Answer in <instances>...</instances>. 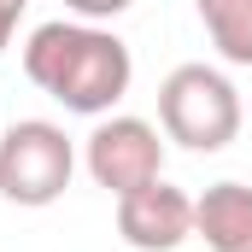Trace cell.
Wrapping results in <instances>:
<instances>
[{
  "label": "cell",
  "mask_w": 252,
  "mask_h": 252,
  "mask_svg": "<svg viewBox=\"0 0 252 252\" xmlns=\"http://www.w3.org/2000/svg\"><path fill=\"white\" fill-rule=\"evenodd\" d=\"M24 76L53 94L64 112L76 118H106L135 82L129 41L112 35L106 24H82V18H53L35 24L24 41Z\"/></svg>",
  "instance_id": "6da1fadb"
},
{
  "label": "cell",
  "mask_w": 252,
  "mask_h": 252,
  "mask_svg": "<svg viewBox=\"0 0 252 252\" xmlns=\"http://www.w3.org/2000/svg\"><path fill=\"white\" fill-rule=\"evenodd\" d=\"M241 88L211 64H176L158 82V129L188 153H223L241 135Z\"/></svg>",
  "instance_id": "7a4b0ae2"
},
{
  "label": "cell",
  "mask_w": 252,
  "mask_h": 252,
  "mask_svg": "<svg viewBox=\"0 0 252 252\" xmlns=\"http://www.w3.org/2000/svg\"><path fill=\"white\" fill-rule=\"evenodd\" d=\"M70 176H76V147L53 118H18L0 135V199L6 205L41 211L64 199Z\"/></svg>",
  "instance_id": "3957f363"
},
{
  "label": "cell",
  "mask_w": 252,
  "mask_h": 252,
  "mask_svg": "<svg viewBox=\"0 0 252 252\" xmlns=\"http://www.w3.org/2000/svg\"><path fill=\"white\" fill-rule=\"evenodd\" d=\"M82 164L112 199H124V193L164 176V129L147 124V118H129V112H106L88 129Z\"/></svg>",
  "instance_id": "277c9868"
},
{
  "label": "cell",
  "mask_w": 252,
  "mask_h": 252,
  "mask_svg": "<svg viewBox=\"0 0 252 252\" xmlns=\"http://www.w3.org/2000/svg\"><path fill=\"white\" fill-rule=\"evenodd\" d=\"M118 235L135 252H176L182 241H193V193H182L176 182H147L118 199Z\"/></svg>",
  "instance_id": "5b68a950"
},
{
  "label": "cell",
  "mask_w": 252,
  "mask_h": 252,
  "mask_svg": "<svg viewBox=\"0 0 252 252\" xmlns=\"http://www.w3.org/2000/svg\"><path fill=\"white\" fill-rule=\"evenodd\" d=\"M193 235L211 252H252V188L247 182H211L193 199Z\"/></svg>",
  "instance_id": "8992f818"
},
{
  "label": "cell",
  "mask_w": 252,
  "mask_h": 252,
  "mask_svg": "<svg viewBox=\"0 0 252 252\" xmlns=\"http://www.w3.org/2000/svg\"><path fill=\"white\" fill-rule=\"evenodd\" d=\"M193 12L229 64H252V0H193Z\"/></svg>",
  "instance_id": "52a82bcc"
},
{
  "label": "cell",
  "mask_w": 252,
  "mask_h": 252,
  "mask_svg": "<svg viewBox=\"0 0 252 252\" xmlns=\"http://www.w3.org/2000/svg\"><path fill=\"white\" fill-rule=\"evenodd\" d=\"M82 24H106V18H118V12H129L135 0H64Z\"/></svg>",
  "instance_id": "ba28073f"
},
{
  "label": "cell",
  "mask_w": 252,
  "mask_h": 252,
  "mask_svg": "<svg viewBox=\"0 0 252 252\" xmlns=\"http://www.w3.org/2000/svg\"><path fill=\"white\" fill-rule=\"evenodd\" d=\"M24 12H30V0H0V53L12 47V35H18V24H24Z\"/></svg>",
  "instance_id": "9c48e42d"
}]
</instances>
